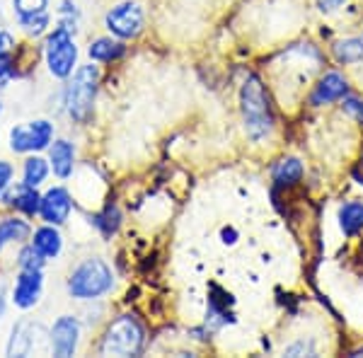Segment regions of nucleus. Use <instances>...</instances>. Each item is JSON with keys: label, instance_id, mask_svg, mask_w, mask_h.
<instances>
[{"label": "nucleus", "instance_id": "10", "mask_svg": "<svg viewBox=\"0 0 363 358\" xmlns=\"http://www.w3.org/2000/svg\"><path fill=\"white\" fill-rule=\"evenodd\" d=\"M70 211H73V198H70L66 186H51L49 191L42 194L39 216H42L44 223H49V225H63L70 218Z\"/></svg>", "mask_w": 363, "mask_h": 358}, {"label": "nucleus", "instance_id": "25", "mask_svg": "<svg viewBox=\"0 0 363 358\" xmlns=\"http://www.w3.org/2000/svg\"><path fill=\"white\" fill-rule=\"evenodd\" d=\"M78 22H80V10H78V5H75L73 0H63L61 8H58V25L68 27L70 32L75 34V29H78Z\"/></svg>", "mask_w": 363, "mask_h": 358}, {"label": "nucleus", "instance_id": "23", "mask_svg": "<svg viewBox=\"0 0 363 358\" xmlns=\"http://www.w3.org/2000/svg\"><path fill=\"white\" fill-rule=\"evenodd\" d=\"M46 259L37 252L32 242L25 245V247L20 250V254H17V267L20 269H29V272H42L44 269Z\"/></svg>", "mask_w": 363, "mask_h": 358}, {"label": "nucleus", "instance_id": "17", "mask_svg": "<svg viewBox=\"0 0 363 358\" xmlns=\"http://www.w3.org/2000/svg\"><path fill=\"white\" fill-rule=\"evenodd\" d=\"M32 237V225L20 218V216H13V218L0 220V245H25L27 240Z\"/></svg>", "mask_w": 363, "mask_h": 358}, {"label": "nucleus", "instance_id": "7", "mask_svg": "<svg viewBox=\"0 0 363 358\" xmlns=\"http://www.w3.org/2000/svg\"><path fill=\"white\" fill-rule=\"evenodd\" d=\"M104 27L109 29V34L121 42L126 39H136L145 27V13L138 3L133 0H126V3H119L104 15Z\"/></svg>", "mask_w": 363, "mask_h": 358}, {"label": "nucleus", "instance_id": "34", "mask_svg": "<svg viewBox=\"0 0 363 358\" xmlns=\"http://www.w3.org/2000/svg\"><path fill=\"white\" fill-rule=\"evenodd\" d=\"M361 37H363V34H361Z\"/></svg>", "mask_w": 363, "mask_h": 358}, {"label": "nucleus", "instance_id": "6", "mask_svg": "<svg viewBox=\"0 0 363 358\" xmlns=\"http://www.w3.org/2000/svg\"><path fill=\"white\" fill-rule=\"evenodd\" d=\"M54 143V124L46 119H34L10 128V150L20 155L46 150Z\"/></svg>", "mask_w": 363, "mask_h": 358}, {"label": "nucleus", "instance_id": "33", "mask_svg": "<svg viewBox=\"0 0 363 358\" xmlns=\"http://www.w3.org/2000/svg\"><path fill=\"white\" fill-rule=\"evenodd\" d=\"M0 250H3V245H0Z\"/></svg>", "mask_w": 363, "mask_h": 358}, {"label": "nucleus", "instance_id": "24", "mask_svg": "<svg viewBox=\"0 0 363 358\" xmlns=\"http://www.w3.org/2000/svg\"><path fill=\"white\" fill-rule=\"evenodd\" d=\"M97 223V228L104 233V237H112V235L119 230V223H121V213H119V208L116 206H107L102 211V213L95 218Z\"/></svg>", "mask_w": 363, "mask_h": 358}, {"label": "nucleus", "instance_id": "27", "mask_svg": "<svg viewBox=\"0 0 363 358\" xmlns=\"http://www.w3.org/2000/svg\"><path fill=\"white\" fill-rule=\"evenodd\" d=\"M15 49V37L5 27H0V58H10Z\"/></svg>", "mask_w": 363, "mask_h": 358}, {"label": "nucleus", "instance_id": "18", "mask_svg": "<svg viewBox=\"0 0 363 358\" xmlns=\"http://www.w3.org/2000/svg\"><path fill=\"white\" fill-rule=\"evenodd\" d=\"M339 228L347 237H354L363 230V201H347L339 206Z\"/></svg>", "mask_w": 363, "mask_h": 358}, {"label": "nucleus", "instance_id": "30", "mask_svg": "<svg viewBox=\"0 0 363 358\" xmlns=\"http://www.w3.org/2000/svg\"><path fill=\"white\" fill-rule=\"evenodd\" d=\"M220 235H223V242H225V245H235L238 233L233 230V228H223V233H220Z\"/></svg>", "mask_w": 363, "mask_h": 358}, {"label": "nucleus", "instance_id": "29", "mask_svg": "<svg viewBox=\"0 0 363 358\" xmlns=\"http://www.w3.org/2000/svg\"><path fill=\"white\" fill-rule=\"evenodd\" d=\"M10 66H13V61H10V58H0V85H5V80H8Z\"/></svg>", "mask_w": 363, "mask_h": 358}, {"label": "nucleus", "instance_id": "4", "mask_svg": "<svg viewBox=\"0 0 363 358\" xmlns=\"http://www.w3.org/2000/svg\"><path fill=\"white\" fill-rule=\"evenodd\" d=\"M145 346V330L133 315L116 317L99 344L102 356H138Z\"/></svg>", "mask_w": 363, "mask_h": 358}, {"label": "nucleus", "instance_id": "14", "mask_svg": "<svg viewBox=\"0 0 363 358\" xmlns=\"http://www.w3.org/2000/svg\"><path fill=\"white\" fill-rule=\"evenodd\" d=\"M29 242L37 247V252L46 262L56 259V257L63 252V235L58 233V225H49V223L39 225L37 230L32 233V240H29Z\"/></svg>", "mask_w": 363, "mask_h": 358}, {"label": "nucleus", "instance_id": "20", "mask_svg": "<svg viewBox=\"0 0 363 358\" xmlns=\"http://www.w3.org/2000/svg\"><path fill=\"white\" fill-rule=\"evenodd\" d=\"M51 172V165L49 160H44L42 155H29L25 160V165H22V184L27 186H42L46 177H49Z\"/></svg>", "mask_w": 363, "mask_h": 358}, {"label": "nucleus", "instance_id": "31", "mask_svg": "<svg viewBox=\"0 0 363 358\" xmlns=\"http://www.w3.org/2000/svg\"><path fill=\"white\" fill-rule=\"evenodd\" d=\"M5 310H8V298H5V293L0 291V320L5 317Z\"/></svg>", "mask_w": 363, "mask_h": 358}, {"label": "nucleus", "instance_id": "11", "mask_svg": "<svg viewBox=\"0 0 363 358\" xmlns=\"http://www.w3.org/2000/svg\"><path fill=\"white\" fill-rule=\"evenodd\" d=\"M42 334L44 327L39 322L20 320L13 327V334H10L8 356H32L37 351V337H42Z\"/></svg>", "mask_w": 363, "mask_h": 358}, {"label": "nucleus", "instance_id": "28", "mask_svg": "<svg viewBox=\"0 0 363 358\" xmlns=\"http://www.w3.org/2000/svg\"><path fill=\"white\" fill-rule=\"evenodd\" d=\"M344 3H347V0H320V10L322 13H335Z\"/></svg>", "mask_w": 363, "mask_h": 358}, {"label": "nucleus", "instance_id": "3", "mask_svg": "<svg viewBox=\"0 0 363 358\" xmlns=\"http://www.w3.org/2000/svg\"><path fill=\"white\" fill-rule=\"evenodd\" d=\"M97 87H99V68L87 63V66H78L70 75L66 85V111L73 121L78 124H87L92 119L95 111V99H97Z\"/></svg>", "mask_w": 363, "mask_h": 358}, {"label": "nucleus", "instance_id": "13", "mask_svg": "<svg viewBox=\"0 0 363 358\" xmlns=\"http://www.w3.org/2000/svg\"><path fill=\"white\" fill-rule=\"evenodd\" d=\"M49 165L58 179H68L75 169V145L66 138H58L49 145Z\"/></svg>", "mask_w": 363, "mask_h": 358}, {"label": "nucleus", "instance_id": "32", "mask_svg": "<svg viewBox=\"0 0 363 358\" xmlns=\"http://www.w3.org/2000/svg\"><path fill=\"white\" fill-rule=\"evenodd\" d=\"M0 111H3V104H0Z\"/></svg>", "mask_w": 363, "mask_h": 358}, {"label": "nucleus", "instance_id": "21", "mask_svg": "<svg viewBox=\"0 0 363 358\" xmlns=\"http://www.w3.org/2000/svg\"><path fill=\"white\" fill-rule=\"evenodd\" d=\"M301 177H303V162L296 160V157H286V160H281L274 167V181L281 186H294L301 181Z\"/></svg>", "mask_w": 363, "mask_h": 358}, {"label": "nucleus", "instance_id": "2", "mask_svg": "<svg viewBox=\"0 0 363 358\" xmlns=\"http://www.w3.org/2000/svg\"><path fill=\"white\" fill-rule=\"evenodd\" d=\"M114 289V274L99 257H87L70 272L66 291L75 301H97Z\"/></svg>", "mask_w": 363, "mask_h": 358}, {"label": "nucleus", "instance_id": "19", "mask_svg": "<svg viewBox=\"0 0 363 358\" xmlns=\"http://www.w3.org/2000/svg\"><path fill=\"white\" fill-rule=\"evenodd\" d=\"M332 54L339 63L344 66H354V63L363 61V37H349V39H339L332 44Z\"/></svg>", "mask_w": 363, "mask_h": 358}, {"label": "nucleus", "instance_id": "5", "mask_svg": "<svg viewBox=\"0 0 363 358\" xmlns=\"http://www.w3.org/2000/svg\"><path fill=\"white\" fill-rule=\"evenodd\" d=\"M44 61L49 73L58 80H68L78 68V46H75L73 32L63 25H56L46 34L44 42Z\"/></svg>", "mask_w": 363, "mask_h": 358}, {"label": "nucleus", "instance_id": "12", "mask_svg": "<svg viewBox=\"0 0 363 358\" xmlns=\"http://www.w3.org/2000/svg\"><path fill=\"white\" fill-rule=\"evenodd\" d=\"M349 92V83L342 73H325V78L315 85L313 95H310V104L313 107H325V104H335L342 97H347Z\"/></svg>", "mask_w": 363, "mask_h": 358}, {"label": "nucleus", "instance_id": "16", "mask_svg": "<svg viewBox=\"0 0 363 358\" xmlns=\"http://www.w3.org/2000/svg\"><path fill=\"white\" fill-rule=\"evenodd\" d=\"M87 56H90V61H95V63H114L126 56V46L121 39L99 37L87 46Z\"/></svg>", "mask_w": 363, "mask_h": 358}, {"label": "nucleus", "instance_id": "1", "mask_svg": "<svg viewBox=\"0 0 363 358\" xmlns=\"http://www.w3.org/2000/svg\"><path fill=\"white\" fill-rule=\"evenodd\" d=\"M240 111H242L245 133L250 140L262 143L274 131V111L269 102L267 87L257 75H247V80L240 87Z\"/></svg>", "mask_w": 363, "mask_h": 358}, {"label": "nucleus", "instance_id": "8", "mask_svg": "<svg viewBox=\"0 0 363 358\" xmlns=\"http://www.w3.org/2000/svg\"><path fill=\"white\" fill-rule=\"evenodd\" d=\"M80 322L73 315H61L49 330V349L58 358H68L78 351Z\"/></svg>", "mask_w": 363, "mask_h": 358}, {"label": "nucleus", "instance_id": "22", "mask_svg": "<svg viewBox=\"0 0 363 358\" xmlns=\"http://www.w3.org/2000/svg\"><path fill=\"white\" fill-rule=\"evenodd\" d=\"M13 10L17 22H25L49 13V0H13Z\"/></svg>", "mask_w": 363, "mask_h": 358}, {"label": "nucleus", "instance_id": "9", "mask_svg": "<svg viewBox=\"0 0 363 358\" xmlns=\"http://www.w3.org/2000/svg\"><path fill=\"white\" fill-rule=\"evenodd\" d=\"M42 293H44V274L42 272H29V269H20L13 286V303L20 310H29L34 308L39 301H42Z\"/></svg>", "mask_w": 363, "mask_h": 358}, {"label": "nucleus", "instance_id": "26", "mask_svg": "<svg viewBox=\"0 0 363 358\" xmlns=\"http://www.w3.org/2000/svg\"><path fill=\"white\" fill-rule=\"evenodd\" d=\"M13 177H15V167L8 160H0V201H3L5 194L13 186Z\"/></svg>", "mask_w": 363, "mask_h": 358}, {"label": "nucleus", "instance_id": "15", "mask_svg": "<svg viewBox=\"0 0 363 358\" xmlns=\"http://www.w3.org/2000/svg\"><path fill=\"white\" fill-rule=\"evenodd\" d=\"M3 201L32 218V216H39V208H42V194L37 191V186L20 184V186H15V189L10 186V191L5 194Z\"/></svg>", "mask_w": 363, "mask_h": 358}]
</instances>
